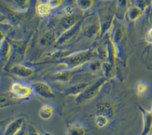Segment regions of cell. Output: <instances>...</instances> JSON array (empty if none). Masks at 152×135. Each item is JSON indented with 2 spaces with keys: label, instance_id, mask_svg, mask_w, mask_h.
<instances>
[{
  "label": "cell",
  "instance_id": "obj_25",
  "mask_svg": "<svg viewBox=\"0 0 152 135\" xmlns=\"http://www.w3.org/2000/svg\"><path fill=\"white\" fill-rule=\"evenodd\" d=\"M57 38L58 37H56V36L53 33H51L48 32L43 36L40 43L42 45L44 46H50L53 44H55Z\"/></svg>",
  "mask_w": 152,
  "mask_h": 135
},
{
  "label": "cell",
  "instance_id": "obj_32",
  "mask_svg": "<svg viewBox=\"0 0 152 135\" xmlns=\"http://www.w3.org/2000/svg\"><path fill=\"white\" fill-rule=\"evenodd\" d=\"M145 39L147 42L150 43H152V28H150L147 31L145 35Z\"/></svg>",
  "mask_w": 152,
  "mask_h": 135
},
{
  "label": "cell",
  "instance_id": "obj_16",
  "mask_svg": "<svg viewBox=\"0 0 152 135\" xmlns=\"http://www.w3.org/2000/svg\"><path fill=\"white\" fill-rule=\"evenodd\" d=\"M12 52V44L8 38L1 41V50L0 55L2 61H7L11 54Z\"/></svg>",
  "mask_w": 152,
  "mask_h": 135
},
{
  "label": "cell",
  "instance_id": "obj_29",
  "mask_svg": "<svg viewBox=\"0 0 152 135\" xmlns=\"http://www.w3.org/2000/svg\"><path fill=\"white\" fill-rule=\"evenodd\" d=\"M64 1V0H48L47 3L51 9H53L61 6L63 4Z\"/></svg>",
  "mask_w": 152,
  "mask_h": 135
},
{
  "label": "cell",
  "instance_id": "obj_22",
  "mask_svg": "<svg viewBox=\"0 0 152 135\" xmlns=\"http://www.w3.org/2000/svg\"><path fill=\"white\" fill-rule=\"evenodd\" d=\"M143 12H144L141 9L133 5L129 6L126 13V15L130 21H135L141 17Z\"/></svg>",
  "mask_w": 152,
  "mask_h": 135
},
{
  "label": "cell",
  "instance_id": "obj_31",
  "mask_svg": "<svg viewBox=\"0 0 152 135\" xmlns=\"http://www.w3.org/2000/svg\"><path fill=\"white\" fill-rule=\"evenodd\" d=\"M147 85L144 83H140L137 86V91L139 94H142L147 90Z\"/></svg>",
  "mask_w": 152,
  "mask_h": 135
},
{
  "label": "cell",
  "instance_id": "obj_19",
  "mask_svg": "<svg viewBox=\"0 0 152 135\" xmlns=\"http://www.w3.org/2000/svg\"><path fill=\"white\" fill-rule=\"evenodd\" d=\"M11 7L10 8L14 10L25 12L27 11L31 0H11Z\"/></svg>",
  "mask_w": 152,
  "mask_h": 135
},
{
  "label": "cell",
  "instance_id": "obj_27",
  "mask_svg": "<svg viewBox=\"0 0 152 135\" xmlns=\"http://www.w3.org/2000/svg\"><path fill=\"white\" fill-rule=\"evenodd\" d=\"M113 65L110 63L109 62H104L103 63H102V66H101V69H102L103 73L104 74V76L109 78V76L111 73L112 72V67H113Z\"/></svg>",
  "mask_w": 152,
  "mask_h": 135
},
{
  "label": "cell",
  "instance_id": "obj_7",
  "mask_svg": "<svg viewBox=\"0 0 152 135\" xmlns=\"http://www.w3.org/2000/svg\"><path fill=\"white\" fill-rule=\"evenodd\" d=\"M26 123V119L23 117H18L12 120L6 127L5 135H17L20 132Z\"/></svg>",
  "mask_w": 152,
  "mask_h": 135
},
{
  "label": "cell",
  "instance_id": "obj_15",
  "mask_svg": "<svg viewBox=\"0 0 152 135\" xmlns=\"http://www.w3.org/2000/svg\"><path fill=\"white\" fill-rule=\"evenodd\" d=\"M139 108L142 112L143 118V130L142 134H146L152 128V112L146 110L141 105L139 106Z\"/></svg>",
  "mask_w": 152,
  "mask_h": 135
},
{
  "label": "cell",
  "instance_id": "obj_24",
  "mask_svg": "<svg viewBox=\"0 0 152 135\" xmlns=\"http://www.w3.org/2000/svg\"><path fill=\"white\" fill-rule=\"evenodd\" d=\"M77 7L82 11H87L94 5V0H75Z\"/></svg>",
  "mask_w": 152,
  "mask_h": 135
},
{
  "label": "cell",
  "instance_id": "obj_23",
  "mask_svg": "<svg viewBox=\"0 0 152 135\" xmlns=\"http://www.w3.org/2000/svg\"><path fill=\"white\" fill-rule=\"evenodd\" d=\"M52 9L48 3H39L36 5V11L37 14L41 17H45L50 14Z\"/></svg>",
  "mask_w": 152,
  "mask_h": 135
},
{
  "label": "cell",
  "instance_id": "obj_18",
  "mask_svg": "<svg viewBox=\"0 0 152 135\" xmlns=\"http://www.w3.org/2000/svg\"><path fill=\"white\" fill-rule=\"evenodd\" d=\"M86 133L85 127L79 123L70 124L67 127L66 134L68 135H84Z\"/></svg>",
  "mask_w": 152,
  "mask_h": 135
},
{
  "label": "cell",
  "instance_id": "obj_35",
  "mask_svg": "<svg viewBox=\"0 0 152 135\" xmlns=\"http://www.w3.org/2000/svg\"><path fill=\"white\" fill-rule=\"evenodd\" d=\"M151 112H152V110H151Z\"/></svg>",
  "mask_w": 152,
  "mask_h": 135
},
{
  "label": "cell",
  "instance_id": "obj_34",
  "mask_svg": "<svg viewBox=\"0 0 152 135\" xmlns=\"http://www.w3.org/2000/svg\"><path fill=\"white\" fill-rule=\"evenodd\" d=\"M101 1H109V0H101Z\"/></svg>",
  "mask_w": 152,
  "mask_h": 135
},
{
  "label": "cell",
  "instance_id": "obj_4",
  "mask_svg": "<svg viewBox=\"0 0 152 135\" xmlns=\"http://www.w3.org/2000/svg\"><path fill=\"white\" fill-rule=\"evenodd\" d=\"M86 18L80 19L74 25L63 31L57 38L55 45L61 46L71 40L81 30Z\"/></svg>",
  "mask_w": 152,
  "mask_h": 135
},
{
  "label": "cell",
  "instance_id": "obj_13",
  "mask_svg": "<svg viewBox=\"0 0 152 135\" xmlns=\"http://www.w3.org/2000/svg\"><path fill=\"white\" fill-rule=\"evenodd\" d=\"M74 69H65L60 70L55 73L53 74L51 77L52 81L61 82V83H68L72 78L74 72Z\"/></svg>",
  "mask_w": 152,
  "mask_h": 135
},
{
  "label": "cell",
  "instance_id": "obj_26",
  "mask_svg": "<svg viewBox=\"0 0 152 135\" xmlns=\"http://www.w3.org/2000/svg\"><path fill=\"white\" fill-rule=\"evenodd\" d=\"M109 123V118L101 114H96L95 117V123L99 128L106 127Z\"/></svg>",
  "mask_w": 152,
  "mask_h": 135
},
{
  "label": "cell",
  "instance_id": "obj_33",
  "mask_svg": "<svg viewBox=\"0 0 152 135\" xmlns=\"http://www.w3.org/2000/svg\"><path fill=\"white\" fill-rule=\"evenodd\" d=\"M37 2V0H31V3L36 4Z\"/></svg>",
  "mask_w": 152,
  "mask_h": 135
},
{
  "label": "cell",
  "instance_id": "obj_5",
  "mask_svg": "<svg viewBox=\"0 0 152 135\" xmlns=\"http://www.w3.org/2000/svg\"><path fill=\"white\" fill-rule=\"evenodd\" d=\"M32 90L37 95L45 98H53L55 94L52 88L44 82H36L30 85Z\"/></svg>",
  "mask_w": 152,
  "mask_h": 135
},
{
  "label": "cell",
  "instance_id": "obj_20",
  "mask_svg": "<svg viewBox=\"0 0 152 135\" xmlns=\"http://www.w3.org/2000/svg\"><path fill=\"white\" fill-rule=\"evenodd\" d=\"M18 98H16L11 92L10 93H2L1 94L0 106L1 108L18 103Z\"/></svg>",
  "mask_w": 152,
  "mask_h": 135
},
{
  "label": "cell",
  "instance_id": "obj_8",
  "mask_svg": "<svg viewBox=\"0 0 152 135\" xmlns=\"http://www.w3.org/2000/svg\"><path fill=\"white\" fill-rule=\"evenodd\" d=\"M9 72L12 75L20 78H27L33 76L34 70L33 68L23 65H16L9 69Z\"/></svg>",
  "mask_w": 152,
  "mask_h": 135
},
{
  "label": "cell",
  "instance_id": "obj_17",
  "mask_svg": "<svg viewBox=\"0 0 152 135\" xmlns=\"http://www.w3.org/2000/svg\"><path fill=\"white\" fill-rule=\"evenodd\" d=\"M80 20H77L76 17L73 15V14H65V15L64 16L60 21V28L61 30L62 29L63 32L69 28L70 27H72L73 25H74Z\"/></svg>",
  "mask_w": 152,
  "mask_h": 135
},
{
  "label": "cell",
  "instance_id": "obj_28",
  "mask_svg": "<svg viewBox=\"0 0 152 135\" xmlns=\"http://www.w3.org/2000/svg\"><path fill=\"white\" fill-rule=\"evenodd\" d=\"M134 5L144 12L147 7L148 3L146 0H135Z\"/></svg>",
  "mask_w": 152,
  "mask_h": 135
},
{
  "label": "cell",
  "instance_id": "obj_21",
  "mask_svg": "<svg viewBox=\"0 0 152 135\" xmlns=\"http://www.w3.org/2000/svg\"><path fill=\"white\" fill-rule=\"evenodd\" d=\"M54 112L53 107L49 104H44L40 108L39 111V117L45 120L50 119Z\"/></svg>",
  "mask_w": 152,
  "mask_h": 135
},
{
  "label": "cell",
  "instance_id": "obj_3",
  "mask_svg": "<svg viewBox=\"0 0 152 135\" xmlns=\"http://www.w3.org/2000/svg\"><path fill=\"white\" fill-rule=\"evenodd\" d=\"M110 79V78L104 76L99 78L95 82L91 83L80 95L76 97V101L78 103H83L93 99Z\"/></svg>",
  "mask_w": 152,
  "mask_h": 135
},
{
  "label": "cell",
  "instance_id": "obj_10",
  "mask_svg": "<svg viewBox=\"0 0 152 135\" xmlns=\"http://www.w3.org/2000/svg\"><path fill=\"white\" fill-rule=\"evenodd\" d=\"M129 0H115V12L117 20H122L126 15L129 8Z\"/></svg>",
  "mask_w": 152,
  "mask_h": 135
},
{
  "label": "cell",
  "instance_id": "obj_6",
  "mask_svg": "<svg viewBox=\"0 0 152 135\" xmlns=\"http://www.w3.org/2000/svg\"><path fill=\"white\" fill-rule=\"evenodd\" d=\"M10 92L18 99L27 98L31 93V86L23 85L18 82H14L10 86Z\"/></svg>",
  "mask_w": 152,
  "mask_h": 135
},
{
  "label": "cell",
  "instance_id": "obj_14",
  "mask_svg": "<svg viewBox=\"0 0 152 135\" xmlns=\"http://www.w3.org/2000/svg\"><path fill=\"white\" fill-rule=\"evenodd\" d=\"M96 114H101L107 117L112 118L115 112L114 108L111 103L103 102L97 104L96 106Z\"/></svg>",
  "mask_w": 152,
  "mask_h": 135
},
{
  "label": "cell",
  "instance_id": "obj_2",
  "mask_svg": "<svg viewBox=\"0 0 152 135\" xmlns=\"http://www.w3.org/2000/svg\"><path fill=\"white\" fill-rule=\"evenodd\" d=\"M97 17L100 25V36H103L112 28L116 19L115 7L106 5L99 8L98 9Z\"/></svg>",
  "mask_w": 152,
  "mask_h": 135
},
{
  "label": "cell",
  "instance_id": "obj_12",
  "mask_svg": "<svg viewBox=\"0 0 152 135\" xmlns=\"http://www.w3.org/2000/svg\"><path fill=\"white\" fill-rule=\"evenodd\" d=\"M83 33L85 37L89 39L94 38L97 35H100V25L99 19L96 22H94L86 25L83 28Z\"/></svg>",
  "mask_w": 152,
  "mask_h": 135
},
{
  "label": "cell",
  "instance_id": "obj_9",
  "mask_svg": "<svg viewBox=\"0 0 152 135\" xmlns=\"http://www.w3.org/2000/svg\"><path fill=\"white\" fill-rule=\"evenodd\" d=\"M91 83L89 82H83L71 85L64 90V94L66 96L77 97L80 95Z\"/></svg>",
  "mask_w": 152,
  "mask_h": 135
},
{
  "label": "cell",
  "instance_id": "obj_11",
  "mask_svg": "<svg viewBox=\"0 0 152 135\" xmlns=\"http://www.w3.org/2000/svg\"><path fill=\"white\" fill-rule=\"evenodd\" d=\"M23 13L15 10H14L11 8L7 9L5 11V14H4V17H5V20L7 23L12 25H18L23 19Z\"/></svg>",
  "mask_w": 152,
  "mask_h": 135
},
{
  "label": "cell",
  "instance_id": "obj_30",
  "mask_svg": "<svg viewBox=\"0 0 152 135\" xmlns=\"http://www.w3.org/2000/svg\"><path fill=\"white\" fill-rule=\"evenodd\" d=\"M27 133L30 135H37L40 134L38 130L32 124L27 125Z\"/></svg>",
  "mask_w": 152,
  "mask_h": 135
},
{
  "label": "cell",
  "instance_id": "obj_1",
  "mask_svg": "<svg viewBox=\"0 0 152 135\" xmlns=\"http://www.w3.org/2000/svg\"><path fill=\"white\" fill-rule=\"evenodd\" d=\"M94 49H88L83 51H78L75 53L68 54L61 58L47 62L46 63H56L64 65L67 69H74L80 67L88 62L91 60L95 56Z\"/></svg>",
  "mask_w": 152,
  "mask_h": 135
}]
</instances>
